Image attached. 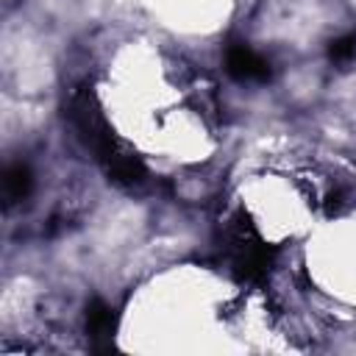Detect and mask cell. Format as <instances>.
I'll return each instance as SVG.
<instances>
[{"label": "cell", "mask_w": 356, "mask_h": 356, "mask_svg": "<svg viewBox=\"0 0 356 356\" xmlns=\"http://www.w3.org/2000/svg\"><path fill=\"white\" fill-rule=\"evenodd\" d=\"M225 64H228V72L242 78V81H261L270 75L264 58H259L250 47L245 44H236V47H228V56H225Z\"/></svg>", "instance_id": "cell-1"}, {"label": "cell", "mask_w": 356, "mask_h": 356, "mask_svg": "<svg viewBox=\"0 0 356 356\" xmlns=\"http://www.w3.org/2000/svg\"><path fill=\"white\" fill-rule=\"evenodd\" d=\"M28 192H31V172H28V167H22V164L8 167L3 172V195H6V200L8 203H17Z\"/></svg>", "instance_id": "cell-2"}, {"label": "cell", "mask_w": 356, "mask_h": 356, "mask_svg": "<svg viewBox=\"0 0 356 356\" xmlns=\"http://www.w3.org/2000/svg\"><path fill=\"white\" fill-rule=\"evenodd\" d=\"M86 325H89V334L92 337H103L111 331V312L103 306V303H92L89 314H86Z\"/></svg>", "instance_id": "cell-3"}, {"label": "cell", "mask_w": 356, "mask_h": 356, "mask_svg": "<svg viewBox=\"0 0 356 356\" xmlns=\"http://www.w3.org/2000/svg\"><path fill=\"white\" fill-rule=\"evenodd\" d=\"M353 53H356V39H353V36L337 39V42L331 44V58H337V61H345V58H350Z\"/></svg>", "instance_id": "cell-4"}]
</instances>
